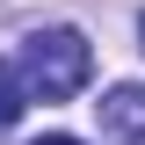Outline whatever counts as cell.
<instances>
[{"label":"cell","instance_id":"1","mask_svg":"<svg viewBox=\"0 0 145 145\" xmlns=\"http://www.w3.org/2000/svg\"><path fill=\"white\" fill-rule=\"evenodd\" d=\"M94 80V44L80 29H36L22 44V87L29 102H72Z\"/></svg>","mask_w":145,"mask_h":145},{"label":"cell","instance_id":"5","mask_svg":"<svg viewBox=\"0 0 145 145\" xmlns=\"http://www.w3.org/2000/svg\"><path fill=\"white\" fill-rule=\"evenodd\" d=\"M138 36H145V22H138Z\"/></svg>","mask_w":145,"mask_h":145},{"label":"cell","instance_id":"3","mask_svg":"<svg viewBox=\"0 0 145 145\" xmlns=\"http://www.w3.org/2000/svg\"><path fill=\"white\" fill-rule=\"evenodd\" d=\"M22 109H29V87H22V72L0 58V123H15Z\"/></svg>","mask_w":145,"mask_h":145},{"label":"cell","instance_id":"4","mask_svg":"<svg viewBox=\"0 0 145 145\" xmlns=\"http://www.w3.org/2000/svg\"><path fill=\"white\" fill-rule=\"evenodd\" d=\"M36 145H80V138H65V131H51V138H36Z\"/></svg>","mask_w":145,"mask_h":145},{"label":"cell","instance_id":"2","mask_svg":"<svg viewBox=\"0 0 145 145\" xmlns=\"http://www.w3.org/2000/svg\"><path fill=\"white\" fill-rule=\"evenodd\" d=\"M94 116H102V145H145V87L138 80L109 87L94 102Z\"/></svg>","mask_w":145,"mask_h":145}]
</instances>
